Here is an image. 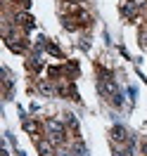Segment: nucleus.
I'll use <instances>...</instances> for the list:
<instances>
[{
	"label": "nucleus",
	"mask_w": 147,
	"mask_h": 156,
	"mask_svg": "<svg viewBox=\"0 0 147 156\" xmlns=\"http://www.w3.org/2000/svg\"><path fill=\"white\" fill-rule=\"evenodd\" d=\"M45 130H48L50 142H52V144H62V142L67 140V130H64V126H62L59 121H55V118L45 121Z\"/></svg>",
	"instance_id": "nucleus-1"
},
{
	"label": "nucleus",
	"mask_w": 147,
	"mask_h": 156,
	"mask_svg": "<svg viewBox=\"0 0 147 156\" xmlns=\"http://www.w3.org/2000/svg\"><path fill=\"white\" fill-rule=\"evenodd\" d=\"M97 88L102 95H107V97L114 99V104H121V95H119V88H116V83H114V78H100V83H97Z\"/></svg>",
	"instance_id": "nucleus-2"
},
{
	"label": "nucleus",
	"mask_w": 147,
	"mask_h": 156,
	"mask_svg": "<svg viewBox=\"0 0 147 156\" xmlns=\"http://www.w3.org/2000/svg\"><path fill=\"white\" fill-rule=\"evenodd\" d=\"M14 21H17V26H21V29H26V31H31L36 26V24H33V17L26 14V12H19V14L14 17Z\"/></svg>",
	"instance_id": "nucleus-3"
},
{
	"label": "nucleus",
	"mask_w": 147,
	"mask_h": 156,
	"mask_svg": "<svg viewBox=\"0 0 147 156\" xmlns=\"http://www.w3.org/2000/svg\"><path fill=\"white\" fill-rule=\"evenodd\" d=\"M5 43H7V48H10L12 52H24V50H26V43H21V40L14 38V36H7Z\"/></svg>",
	"instance_id": "nucleus-4"
},
{
	"label": "nucleus",
	"mask_w": 147,
	"mask_h": 156,
	"mask_svg": "<svg viewBox=\"0 0 147 156\" xmlns=\"http://www.w3.org/2000/svg\"><path fill=\"white\" fill-rule=\"evenodd\" d=\"M112 135H114V142H133L130 137H128V133H126V128H121V126H116L114 130H112Z\"/></svg>",
	"instance_id": "nucleus-5"
},
{
	"label": "nucleus",
	"mask_w": 147,
	"mask_h": 156,
	"mask_svg": "<svg viewBox=\"0 0 147 156\" xmlns=\"http://www.w3.org/2000/svg\"><path fill=\"white\" fill-rule=\"evenodd\" d=\"M36 147H38L40 156H52V142L50 140H36Z\"/></svg>",
	"instance_id": "nucleus-6"
},
{
	"label": "nucleus",
	"mask_w": 147,
	"mask_h": 156,
	"mask_svg": "<svg viewBox=\"0 0 147 156\" xmlns=\"http://www.w3.org/2000/svg\"><path fill=\"white\" fill-rule=\"evenodd\" d=\"M24 130H26L29 135H38L40 126L36 123V121H31V118H26V116H24Z\"/></svg>",
	"instance_id": "nucleus-7"
},
{
	"label": "nucleus",
	"mask_w": 147,
	"mask_h": 156,
	"mask_svg": "<svg viewBox=\"0 0 147 156\" xmlns=\"http://www.w3.org/2000/svg\"><path fill=\"white\" fill-rule=\"evenodd\" d=\"M43 66H45V62L40 59V55H33V57L29 59V69H33V71H40Z\"/></svg>",
	"instance_id": "nucleus-8"
},
{
	"label": "nucleus",
	"mask_w": 147,
	"mask_h": 156,
	"mask_svg": "<svg viewBox=\"0 0 147 156\" xmlns=\"http://www.w3.org/2000/svg\"><path fill=\"white\" fill-rule=\"evenodd\" d=\"M135 10H138V2H126V5L121 7V12H123L126 17H133V14H135Z\"/></svg>",
	"instance_id": "nucleus-9"
},
{
	"label": "nucleus",
	"mask_w": 147,
	"mask_h": 156,
	"mask_svg": "<svg viewBox=\"0 0 147 156\" xmlns=\"http://www.w3.org/2000/svg\"><path fill=\"white\" fill-rule=\"evenodd\" d=\"M48 52H50V55H55V57H62V50H59L57 45H52V43H48Z\"/></svg>",
	"instance_id": "nucleus-10"
},
{
	"label": "nucleus",
	"mask_w": 147,
	"mask_h": 156,
	"mask_svg": "<svg viewBox=\"0 0 147 156\" xmlns=\"http://www.w3.org/2000/svg\"><path fill=\"white\" fill-rule=\"evenodd\" d=\"M38 90H40V92H43V95H50V92H52L48 83H38Z\"/></svg>",
	"instance_id": "nucleus-11"
}]
</instances>
